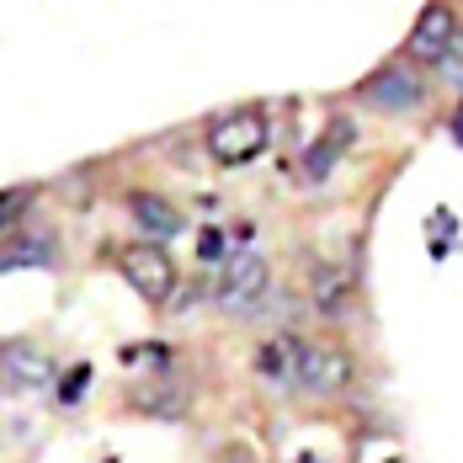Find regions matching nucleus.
<instances>
[{"instance_id": "2", "label": "nucleus", "mask_w": 463, "mask_h": 463, "mask_svg": "<svg viewBox=\"0 0 463 463\" xmlns=\"http://www.w3.org/2000/svg\"><path fill=\"white\" fill-rule=\"evenodd\" d=\"M267 288H272L267 261L256 250H234L224 261V272H219V282H213V304L224 315H256L267 304Z\"/></svg>"}, {"instance_id": "7", "label": "nucleus", "mask_w": 463, "mask_h": 463, "mask_svg": "<svg viewBox=\"0 0 463 463\" xmlns=\"http://www.w3.org/2000/svg\"><path fill=\"white\" fill-rule=\"evenodd\" d=\"M5 383L11 389H48L53 383V363L43 346L33 341H5Z\"/></svg>"}, {"instance_id": "14", "label": "nucleus", "mask_w": 463, "mask_h": 463, "mask_svg": "<svg viewBox=\"0 0 463 463\" xmlns=\"http://www.w3.org/2000/svg\"><path fill=\"white\" fill-rule=\"evenodd\" d=\"M197 256H203V261H230V256H224V234L203 230V250H197Z\"/></svg>"}, {"instance_id": "5", "label": "nucleus", "mask_w": 463, "mask_h": 463, "mask_svg": "<svg viewBox=\"0 0 463 463\" xmlns=\"http://www.w3.org/2000/svg\"><path fill=\"white\" fill-rule=\"evenodd\" d=\"M453 43H458V16L448 11V5H426L420 11V22L411 27V59H420V64H442L448 53H453Z\"/></svg>"}, {"instance_id": "4", "label": "nucleus", "mask_w": 463, "mask_h": 463, "mask_svg": "<svg viewBox=\"0 0 463 463\" xmlns=\"http://www.w3.org/2000/svg\"><path fill=\"white\" fill-rule=\"evenodd\" d=\"M272 139V123H267V112H230V118H219L213 128H208V155L219 160V165H250L261 149Z\"/></svg>"}, {"instance_id": "6", "label": "nucleus", "mask_w": 463, "mask_h": 463, "mask_svg": "<svg viewBox=\"0 0 463 463\" xmlns=\"http://www.w3.org/2000/svg\"><path fill=\"white\" fill-rule=\"evenodd\" d=\"M363 101L378 107V112H416L420 101H426V86H420L416 75H405L400 64H389V70H378L363 86Z\"/></svg>"}, {"instance_id": "12", "label": "nucleus", "mask_w": 463, "mask_h": 463, "mask_svg": "<svg viewBox=\"0 0 463 463\" xmlns=\"http://www.w3.org/2000/svg\"><path fill=\"white\" fill-rule=\"evenodd\" d=\"M86 389H91V368L80 363L75 373H64V383H59V405H64V411H75V405L86 400Z\"/></svg>"}, {"instance_id": "8", "label": "nucleus", "mask_w": 463, "mask_h": 463, "mask_svg": "<svg viewBox=\"0 0 463 463\" xmlns=\"http://www.w3.org/2000/svg\"><path fill=\"white\" fill-rule=\"evenodd\" d=\"M128 213H134V224H139L149 240H171V234H182V208H171L165 197H155V192H134L128 197Z\"/></svg>"}, {"instance_id": "10", "label": "nucleus", "mask_w": 463, "mask_h": 463, "mask_svg": "<svg viewBox=\"0 0 463 463\" xmlns=\"http://www.w3.org/2000/svg\"><path fill=\"white\" fill-rule=\"evenodd\" d=\"M346 139H352V128H346V123L335 128V139L325 134V139L315 144V149H309V160H304V176H309V182H325V176H330V165H335V155H341V144H346Z\"/></svg>"}, {"instance_id": "3", "label": "nucleus", "mask_w": 463, "mask_h": 463, "mask_svg": "<svg viewBox=\"0 0 463 463\" xmlns=\"http://www.w3.org/2000/svg\"><path fill=\"white\" fill-rule=\"evenodd\" d=\"M118 272L128 278V288L139 293L144 304H171V293H176V261H171V250H165L160 240L123 245Z\"/></svg>"}, {"instance_id": "1", "label": "nucleus", "mask_w": 463, "mask_h": 463, "mask_svg": "<svg viewBox=\"0 0 463 463\" xmlns=\"http://www.w3.org/2000/svg\"><path fill=\"white\" fill-rule=\"evenodd\" d=\"M261 373L272 383H288L298 394H341L352 383V357L341 346H320V341H298V335H278L261 346Z\"/></svg>"}, {"instance_id": "9", "label": "nucleus", "mask_w": 463, "mask_h": 463, "mask_svg": "<svg viewBox=\"0 0 463 463\" xmlns=\"http://www.w3.org/2000/svg\"><path fill=\"white\" fill-rule=\"evenodd\" d=\"M0 267L5 272H16V267H53V240L48 234H11Z\"/></svg>"}, {"instance_id": "13", "label": "nucleus", "mask_w": 463, "mask_h": 463, "mask_svg": "<svg viewBox=\"0 0 463 463\" xmlns=\"http://www.w3.org/2000/svg\"><path fill=\"white\" fill-rule=\"evenodd\" d=\"M33 197H38L33 186H11V192H5V203H0V224H5V230H16V219L27 213V203H33Z\"/></svg>"}, {"instance_id": "15", "label": "nucleus", "mask_w": 463, "mask_h": 463, "mask_svg": "<svg viewBox=\"0 0 463 463\" xmlns=\"http://www.w3.org/2000/svg\"><path fill=\"white\" fill-rule=\"evenodd\" d=\"M442 70H448L453 80H463V27H458V43H453V53L442 59Z\"/></svg>"}, {"instance_id": "11", "label": "nucleus", "mask_w": 463, "mask_h": 463, "mask_svg": "<svg viewBox=\"0 0 463 463\" xmlns=\"http://www.w3.org/2000/svg\"><path fill=\"white\" fill-rule=\"evenodd\" d=\"M346 288H352V272H346V267H341V272L320 267V278H315V304H320V309H341V304H346Z\"/></svg>"}]
</instances>
